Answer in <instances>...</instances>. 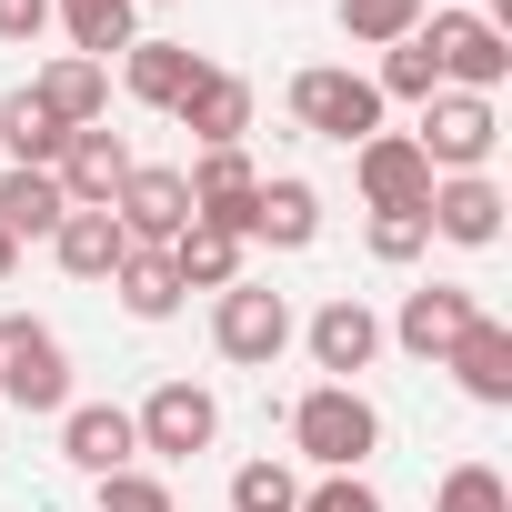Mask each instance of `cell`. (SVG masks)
Segmentation results:
<instances>
[{"instance_id": "obj_27", "label": "cell", "mask_w": 512, "mask_h": 512, "mask_svg": "<svg viewBox=\"0 0 512 512\" xmlns=\"http://www.w3.org/2000/svg\"><path fill=\"white\" fill-rule=\"evenodd\" d=\"M422 11H432V0H342V41L392 51V41H412V31H422Z\"/></svg>"}, {"instance_id": "obj_30", "label": "cell", "mask_w": 512, "mask_h": 512, "mask_svg": "<svg viewBox=\"0 0 512 512\" xmlns=\"http://www.w3.org/2000/svg\"><path fill=\"white\" fill-rule=\"evenodd\" d=\"M432 512H512V492H502L492 462H452V472L432 482Z\"/></svg>"}, {"instance_id": "obj_15", "label": "cell", "mask_w": 512, "mask_h": 512, "mask_svg": "<svg viewBox=\"0 0 512 512\" xmlns=\"http://www.w3.org/2000/svg\"><path fill=\"white\" fill-rule=\"evenodd\" d=\"M181 191H191V221H221V231L251 241V191H262V161H251V151H201V161L181 171Z\"/></svg>"}, {"instance_id": "obj_17", "label": "cell", "mask_w": 512, "mask_h": 512, "mask_svg": "<svg viewBox=\"0 0 512 512\" xmlns=\"http://www.w3.org/2000/svg\"><path fill=\"white\" fill-rule=\"evenodd\" d=\"M171 121H181L201 151H241V131H251V81H241V71H201Z\"/></svg>"}, {"instance_id": "obj_10", "label": "cell", "mask_w": 512, "mask_h": 512, "mask_svg": "<svg viewBox=\"0 0 512 512\" xmlns=\"http://www.w3.org/2000/svg\"><path fill=\"white\" fill-rule=\"evenodd\" d=\"M472 322H482V302H472L462 282H422V292H402V312H392V332H382V342H402L412 362H442Z\"/></svg>"}, {"instance_id": "obj_23", "label": "cell", "mask_w": 512, "mask_h": 512, "mask_svg": "<svg viewBox=\"0 0 512 512\" xmlns=\"http://www.w3.org/2000/svg\"><path fill=\"white\" fill-rule=\"evenodd\" d=\"M51 21H61V31H71V51H81V61H101V71L141 41V11H131V0H61Z\"/></svg>"}, {"instance_id": "obj_26", "label": "cell", "mask_w": 512, "mask_h": 512, "mask_svg": "<svg viewBox=\"0 0 512 512\" xmlns=\"http://www.w3.org/2000/svg\"><path fill=\"white\" fill-rule=\"evenodd\" d=\"M111 292H121L131 322H171V312H181V272H171V251H121Z\"/></svg>"}, {"instance_id": "obj_8", "label": "cell", "mask_w": 512, "mask_h": 512, "mask_svg": "<svg viewBox=\"0 0 512 512\" xmlns=\"http://www.w3.org/2000/svg\"><path fill=\"white\" fill-rule=\"evenodd\" d=\"M111 221H121V241H131V251H171V241H181V221H191V191H181V171L141 161V171L121 181Z\"/></svg>"}, {"instance_id": "obj_7", "label": "cell", "mask_w": 512, "mask_h": 512, "mask_svg": "<svg viewBox=\"0 0 512 512\" xmlns=\"http://www.w3.org/2000/svg\"><path fill=\"white\" fill-rule=\"evenodd\" d=\"M131 432H141V452H151V462H191V452H211V442H221V402H211L201 382H161V392L131 412Z\"/></svg>"}, {"instance_id": "obj_37", "label": "cell", "mask_w": 512, "mask_h": 512, "mask_svg": "<svg viewBox=\"0 0 512 512\" xmlns=\"http://www.w3.org/2000/svg\"><path fill=\"white\" fill-rule=\"evenodd\" d=\"M51 11H61V0H51Z\"/></svg>"}, {"instance_id": "obj_4", "label": "cell", "mask_w": 512, "mask_h": 512, "mask_svg": "<svg viewBox=\"0 0 512 512\" xmlns=\"http://www.w3.org/2000/svg\"><path fill=\"white\" fill-rule=\"evenodd\" d=\"M292 121H302L312 141H342V151H362V141L382 131V91H372V71L312 61V71H292Z\"/></svg>"}, {"instance_id": "obj_34", "label": "cell", "mask_w": 512, "mask_h": 512, "mask_svg": "<svg viewBox=\"0 0 512 512\" xmlns=\"http://www.w3.org/2000/svg\"><path fill=\"white\" fill-rule=\"evenodd\" d=\"M51 31V0H0V51H31Z\"/></svg>"}, {"instance_id": "obj_14", "label": "cell", "mask_w": 512, "mask_h": 512, "mask_svg": "<svg viewBox=\"0 0 512 512\" xmlns=\"http://www.w3.org/2000/svg\"><path fill=\"white\" fill-rule=\"evenodd\" d=\"M61 462H71V472H91V482L131 472V462H141L131 412H121V402H71V412H61Z\"/></svg>"}, {"instance_id": "obj_5", "label": "cell", "mask_w": 512, "mask_h": 512, "mask_svg": "<svg viewBox=\"0 0 512 512\" xmlns=\"http://www.w3.org/2000/svg\"><path fill=\"white\" fill-rule=\"evenodd\" d=\"M412 151L432 161V181H452V171H492V151H502V111H492L482 91H432Z\"/></svg>"}, {"instance_id": "obj_24", "label": "cell", "mask_w": 512, "mask_h": 512, "mask_svg": "<svg viewBox=\"0 0 512 512\" xmlns=\"http://www.w3.org/2000/svg\"><path fill=\"white\" fill-rule=\"evenodd\" d=\"M0 151H11V171H61V151H71V131L31 101V91H11L0 101Z\"/></svg>"}, {"instance_id": "obj_29", "label": "cell", "mask_w": 512, "mask_h": 512, "mask_svg": "<svg viewBox=\"0 0 512 512\" xmlns=\"http://www.w3.org/2000/svg\"><path fill=\"white\" fill-rule=\"evenodd\" d=\"M372 91H382V111H392V101H432V91H442V71H432V51H422V41H392V51H382V71H372Z\"/></svg>"}, {"instance_id": "obj_3", "label": "cell", "mask_w": 512, "mask_h": 512, "mask_svg": "<svg viewBox=\"0 0 512 512\" xmlns=\"http://www.w3.org/2000/svg\"><path fill=\"white\" fill-rule=\"evenodd\" d=\"M422 51H432V71H442V91H502L512 81V31L492 21V11H432L422 31H412Z\"/></svg>"}, {"instance_id": "obj_25", "label": "cell", "mask_w": 512, "mask_h": 512, "mask_svg": "<svg viewBox=\"0 0 512 512\" xmlns=\"http://www.w3.org/2000/svg\"><path fill=\"white\" fill-rule=\"evenodd\" d=\"M61 181L51 171H0V231H11V241H51L61 231Z\"/></svg>"}, {"instance_id": "obj_6", "label": "cell", "mask_w": 512, "mask_h": 512, "mask_svg": "<svg viewBox=\"0 0 512 512\" xmlns=\"http://www.w3.org/2000/svg\"><path fill=\"white\" fill-rule=\"evenodd\" d=\"M211 352H221V362H241V372H272V362L292 352V302H282V292H262V282L211 292Z\"/></svg>"}, {"instance_id": "obj_35", "label": "cell", "mask_w": 512, "mask_h": 512, "mask_svg": "<svg viewBox=\"0 0 512 512\" xmlns=\"http://www.w3.org/2000/svg\"><path fill=\"white\" fill-rule=\"evenodd\" d=\"M11 272H21V241H11V231H0V282H11Z\"/></svg>"}, {"instance_id": "obj_31", "label": "cell", "mask_w": 512, "mask_h": 512, "mask_svg": "<svg viewBox=\"0 0 512 512\" xmlns=\"http://www.w3.org/2000/svg\"><path fill=\"white\" fill-rule=\"evenodd\" d=\"M362 241H372V262H382V272H402V262H422V251H432V221H422V211H372Z\"/></svg>"}, {"instance_id": "obj_16", "label": "cell", "mask_w": 512, "mask_h": 512, "mask_svg": "<svg viewBox=\"0 0 512 512\" xmlns=\"http://www.w3.org/2000/svg\"><path fill=\"white\" fill-rule=\"evenodd\" d=\"M21 91H31V101H41L61 131H91V121L111 111V71H101V61H81V51H51V61H41Z\"/></svg>"}, {"instance_id": "obj_36", "label": "cell", "mask_w": 512, "mask_h": 512, "mask_svg": "<svg viewBox=\"0 0 512 512\" xmlns=\"http://www.w3.org/2000/svg\"><path fill=\"white\" fill-rule=\"evenodd\" d=\"M131 11H171V0H131Z\"/></svg>"}, {"instance_id": "obj_21", "label": "cell", "mask_w": 512, "mask_h": 512, "mask_svg": "<svg viewBox=\"0 0 512 512\" xmlns=\"http://www.w3.org/2000/svg\"><path fill=\"white\" fill-rule=\"evenodd\" d=\"M241 262H251V241H241V231H221V221H181V241H171L181 292H231V282H241Z\"/></svg>"}, {"instance_id": "obj_18", "label": "cell", "mask_w": 512, "mask_h": 512, "mask_svg": "<svg viewBox=\"0 0 512 512\" xmlns=\"http://www.w3.org/2000/svg\"><path fill=\"white\" fill-rule=\"evenodd\" d=\"M201 71H211V61H201L191 41H131V51H121V91H131L141 111H181V91H191Z\"/></svg>"}, {"instance_id": "obj_13", "label": "cell", "mask_w": 512, "mask_h": 512, "mask_svg": "<svg viewBox=\"0 0 512 512\" xmlns=\"http://www.w3.org/2000/svg\"><path fill=\"white\" fill-rule=\"evenodd\" d=\"M352 181H362L372 211H422V201H432V161L412 151V131H372V141L352 151Z\"/></svg>"}, {"instance_id": "obj_22", "label": "cell", "mask_w": 512, "mask_h": 512, "mask_svg": "<svg viewBox=\"0 0 512 512\" xmlns=\"http://www.w3.org/2000/svg\"><path fill=\"white\" fill-rule=\"evenodd\" d=\"M121 251H131V241H121L111 211H61V231H51V262H61L71 282H111Z\"/></svg>"}, {"instance_id": "obj_1", "label": "cell", "mask_w": 512, "mask_h": 512, "mask_svg": "<svg viewBox=\"0 0 512 512\" xmlns=\"http://www.w3.org/2000/svg\"><path fill=\"white\" fill-rule=\"evenodd\" d=\"M372 452H382V412H372L362 382H312V392L292 402V462H312V472H362Z\"/></svg>"}, {"instance_id": "obj_11", "label": "cell", "mask_w": 512, "mask_h": 512, "mask_svg": "<svg viewBox=\"0 0 512 512\" xmlns=\"http://www.w3.org/2000/svg\"><path fill=\"white\" fill-rule=\"evenodd\" d=\"M302 342H312V372H322V382H352V372L382 362V312L342 292V302H322V312L302 322Z\"/></svg>"}, {"instance_id": "obj_32", "label": "cell", "mask_w": 512, "mask_h": 512, "mask_svg": "<svg viewBox=\"0 0 512 512\" xmlns=\"http://www.w3.org/2000/svg\"><path fill=\"white\" fill-rule=\"evenodd\" d=\"M302 512H382V492L362 472H312L302 482Z\"/></svg>"}, {"instance_id": "obj_2", "label": "cell", "mask_w": 512, "mask_h": 512, "mask_svg": "<svg viewBox=\"0 0 512 512\" xmlns=\"http://www.w3.org/2000/svg\"><path fill=\"white\" fill-rule=\"evenodd\" d=\"M0 402L31 412V422H61V412H71V352H61V332L31 322V312L0 322Z\"/></svg>"}, {"instance_id": "obj_20", "label": "cell", "mask_w": 512, "mask_h": 512, "mask_svg": "<svg viewBox=\"0 0 512 512\" xmlns=\"http://www.w3.org/2000/svg\"><path fill=\"white\" fill-rule=\"evenodd\" d=\"M251 241H272V251H312V241H322V191H312L302 171L262 181V191H251Z\"/></svg>"}, {"instance_id": "obj_28", "label": "cell", "mask_w": 512, "mask_h": 512, "mask_svg": "<svg viewBox=\"0 0 512 512\" xmlns=\"http://www.w3.org/2000/svg\"><path fill=\"white\" fill-rule=\"evenodd\" d=\"M231 512H302V462H241Z\"/></svg>"}, {"instance_id": "obj_9", "label": "cell", "mask_w": 512, "mask_h": 512, "mask_svg": "<svg viewBox=\"0 0 512 512\" xmlns=\"http://www.w3.org/2000/svg\"><path fill=\"white\" fill-rule=\"evenodd\" d=\"M502 181L492 171H452V181H432V201H422V221H432V241H462V251H492L502 241Z\"/></svg>"}, {"instance_id": "obj_19", "label": "cell", "mask_w": 512, "mask_h": 512, "mask_svg": "<svg viewBox=\"0 0 512 512\" xmlns=\"http://www.w3.org/2000/svg\"><path fill=\"white\" fill-rule=\"evenodd\" d=\"M442 372L462 382V402H482V412H502V402H512V332H502V322L482 312V322H472V332H462V342L442 352Z\"/></svg>"}, {"instance_id": "obj_33", "label": "cell", "mask_w": 512, "mask_h": 512, "mask_svg": "<svg viewBox=\"0 0 512 512\" xmlns=\"http://www.w3.org/2000/svg\"><path fill=\"white\" fill-rule=\"evenodd\" d=\"M101 512H171V482L131 462V472H111V482H101Z\"/></svg>"}, {"instance_id": "obj_12", "label": "cell", "mask_w": 512, "mask_h": 512, "mask_svg": "<svg viewBox=\"0 0 512 512\" xmlns=\"http://www.w3.org/2000/svg\"><path fill=\"white\" fill-rule=\"evenodd\" d=\"M131 171H141V161H131V141L91 121V131H71V151H61V171H51V181H61V201H71V211H111Z\"/></svg>"}]
</instances>
